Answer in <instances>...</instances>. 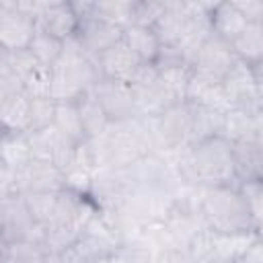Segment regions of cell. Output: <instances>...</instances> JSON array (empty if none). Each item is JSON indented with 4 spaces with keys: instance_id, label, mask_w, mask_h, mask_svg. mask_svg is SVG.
<instances>
[{
    "instance_id": "cell-1",
    "label": "cell",
    "mask_w": 263,
    "mask_h": 263,
    "mask_svg": "<svg viewBox=\"0 0 263 263\" xmlns=\"http://www.w3.org/2000/svg\"><path fill=\"white\" fill-rule=\"evenodd\" d=\"M88 144L97 162V171L129 168L146 154L154 152L148 119L144 117L111 123L103 136L88 140Z\"/></svg>"
},
{
    "instance_id": "cell-2",
    "label": "cell",
    "mask_w": 263,
    "mask_h": 263,
    "mask_svg": "<svg viewBox=\"0 0 263 263\" xmlns=\"http://www.w3.org/2000/svg\"><path fill=\"white\" fill-rule=\"evenodd\" d=\"M99 205L90 195L72 189H62L51 222L45 226V247L49 253H62L76 242L92 218L99 214Z\"/></svg>"
},
{
    "instance_id": "cell-3",
    "label": "cell",
    "mask_w": 263,
    "mask_h": 263,
    "mask_svg": "<svg viewBox=\"0 0 263 263\" xmlns=\"http://www.w3.org/2000/svg\"><path fill=\"white\" fill-rule=\"evenodd\" d=\"M51 74H53L51 99L55 103L78 101L101 80L95 58H90L82 49L76 37L64 41V51L60 60L51 66Z\"/></svg>"
},
{
    "instance_id": "cell-4",
    "label": "cell",
    "mask_w": 263,
    "mask_h": 263,
    "mask_svg": "<svg viewBox=\"0 0 263 263\" xmlns=\"http://www.w3.org/2000/svg\"><path fill=\"white\" fill-rule=\"evenodd\" d=\"M193 179L201 187L238 185L236 156L230 142L216 136L189 148Z\"/></svg>"
},
{
    "instance_id": "cell-5",
    "label": "cell",
    "mask_w": 263,
    "mask_h": 263,
    "mask_svg": "<svg viewBox=\"0 0 263 263\" xmlns=\"http://www.w3.org/2000/svg\"><path fill=\"white\" fill-rule=\"evenodd\" d=\"M201 216L214 232H245L255 230L253 218L245 205L238 185L203 187Z\"/></svg>"
},
{
    "instance_id": "cell-6",
    "label": "cell",
    "mask_w": 263,
    "mask_h": 263,
    "mask_svg": "<svg viewBox=\"0 0 263 263\" xmlns=\"http://www.w3.org/2000/svg\"><path fill=\"white\" fill-rule=\"evenodd\" d=\"M146 119V117H144ZM150 138L154 152L173 154L183 148H191V107L189 103H179L158 117L148 119Z\"/></svg>"
},
{
    "instance_id": "cell-7",
    "label": "cell",
    "mask_w": 263,
    "mask_h": 263,
    "mask_svg": "<svg viewBox=\"0 0 263 263\" xmlns=\"http://www.w3.org/2000/svg\"><path fill=\"white\" fill-rule=\"evenodd\" d=\"M0 230H2V242L27 238L45 245V226L33 220L23 193L0 197Z\"/></svg>"
},
{
    "instance_id": "cell-8",
    "label": "cell",
    "mask_w": 263,
    "mask_h": 263,
    "mask_svg": "<svg viewBox=\"0 0 263 263\" xmlns=\"http://www.w3.org/2000/svg\"><path fill=\"white\" fill-rule=\"evenodd\" d=\"M222 90H224L228 107H238V109H247L253 113H259L263 109V97L259 92L253 66L238 58L234 60L230 70L224 74Z\"/></svg>"
},
{
    "instance_id": "cell-9",
    "label": "cell",
    "mask_w": 263,
    "mask_h": 263,
    "mask_svg": "<svg viewBox=\"0 0 263 263\" xmlns=\"http://www.w3.org/2000/svg\"><path fill=\"white\" fill-rule=\"evenodd\" d=\"M132 88H134L138 117L152 119V117L162 115L171 107L179 105L173 99V95L164 88V84L158 80L154 66H144L142 72L138 74V78L132 82Z\"/></svg>"
},
{
    "instance_id": "cell-10",
    "label": "cell",
    "mask_w": 263,
    "mask_h": 263,
    "mask_svg": "<svg viewBox=\"0 0 263 263\" xmlns=\"http://www.w3.org/2000/svg\"><path fill=\"white\" fill-rule=\"evenodd\" d=\"M35 33H37L35 18L21 12L14 0L0 2V49L6 51L29 49Z\"/></svg>"
},
{
    "instance_id": "cell-11",
    "label": "cell",
    "mask_w": 263,
    "mask_h": 263,
    "mask_svg": "<svg viewBox=\"0 0 263 263\" xmlns=\"http://www.w3.org/2000/svg\"><path fill=\"white\" fill-rule=\"evenodd\" d=\"M97 68L101 78L105 80H115V82H134L138 78V74L142 72V68L146 66L134 51L132 47L121 39L117 41L113 47H109L107 51H103L101 55L95 58Z\"/></svg>"
},
{
    "instance_id": "cell-12",
    "label": "cell",
    "mask_w": 263,
    "mask_h": 263,
    "mask_svg": "<svg viewBox=\"0 0 263 263\" xmlns=\"http://www.w3.org/2000/svg\"><path fill=\"white\" fill-rule=\"evenodd\" d=\"M29 136V144H31V154L37 160H45L55 164L62 173L68 166L74 148L78 142L66 138L58 127H45V129H37V132H27Z\"/></svg>"
},
{
    "instance_id": "cell-13",
    "label": "cell",
    "mask_w": 263,
    "mask_h": 263,
    "mask_svg": "<svg viewBox=\"0 0 263 263\" xmlns=\"http://www.w3.org/2000/svg\"><path fill=\"white\" fill-rule=\"evenodd\" d=\"M76 12H78V18H80L76 41L82 45V49L90 58L101 55L103 51H107L109 47H113L117 41L123 39V29L121 27H115L107 21H101V18L88 14V12L78 10V8H76Z\"/></svg>"
},
{
    "instance_id": "cell-14",
    "label": "cell",
    "mask_w": 263,
    "mask_h": 263,
    "mask_svg": "<svg viewBox=\"0 0 263 263\" xmlns=\"http://www.w3.org/2000/svg\"><path fill=\"white\" fill-rule=\"evenodd\" d=\"M132 189H134V185H132L127 168L97 171L88 195L99 205V210H115L127 201Z\"/></svg>"
},
{
    "instance_id": "cell-15",
    "label": "cell",
    "mask_w": 263,
    "mask_h": 263,
    "mask_svg": "<svg viewBox=\"0 0 263 263\" xmlns=\"http://www.w3.org/2000/svg\"><path fill=\"white\" fill-rule=\"evenodd\" d=\"M95 95L101 101L103 109L107 111L111 123L119 121H132L138 117L136 109V99H134V88L129 82H115V80H105L101 78L95 84Z\"/></svg>"
},
{
    "instance_id": "cell-16",
    "label": "cell",
    "mask_w": 263,
    "mask_h": 263,
    "mask_svg": "<svg viewBox=\"0 0 263 263\" xmlns=\"http://www.w3.org/2000/svg\"><path fill=\"white\" fill-rule=\"evenodd\" d=\"M37 31L68 41L76 37L80 18L74 8V2H43L37 14Z\"/></svg>"
},
{
    "instance_id": "cell-17",
    "label": "cell",
    "mask_w": 263,
    "mask_h": 263,
    "mask_svg": "<svg viewBox=\"0 0 263 263\" xmlns=\"http://www.w3.org/2000/svg\"><path fill=\"white\" fill-rule=\"evenodd\" d=\"M234 60H236V53H234L232 45L228 41H224L222 37H218L216 33H212L208 37V41L201 45V49L195 55L191 66L195 72H201V74L222 80L224 74L234 64Z\"/></svg>"
},
{
    "instance_id": "cell-18",
    "label": "cell",
    "mask_w": 263,
    "mask_h": 263,
    "mask_svg": "<svg viewBox=\"0 0 263 263\" xmlns=\"http://www.w3.org/2000/svg\"><path fill=\"white\" fill-rule=\"evenodd\" d=\"M16 181H18V191L21 193H37V191H62L66 189V181H64V173L45 160H29L18 173H16Z\"/></svg>"
},
{
    "instance_id": "cell-19",
    "label": "cell",
    "mask_w": 263,
    "mask_h": 263,
    "mask_svg": "<svg viewBox=\"0 0 263 263\" xmlns=\"http://www.w3.org/2000/svg\"><path fill=\"white\" fill-rule=\"evenodd\" d=\"M189 18H191V2H166L164 12L152 27L164 49L175 51L179 47L187 31Z\"/></svg>"
},
{
    "instance_id": "cell-20",
    "label": "cell",
    "mask_w": 263,
    "mask_h": 263,
    "mask_svg": "<svg viewBox=\"0 0 263 263\" xmlns=\"http://www.w3.org/2000/svg\"><path fill=\"white\" fill-rule=\"evenodd\" d=\"M257 240L255 230L245 232H216L210 255L203 263H240L249 247Z\"/></svg>"
},
{
    "instance_id": "cell-21",
    "label": "cell",
    "mask_w": 263,
    "mask_h": 263,
    "mask_svg": "<svg viewBox=\"0 0 263 263\" xmlns=\"http://www.w3.org/2000/svg\"><path fill=\"white\" fill-rule=\"evenodd\" d=\"M33 99L25 90L0 95V123L2 132H29Z\"/></svg>"
},
{
    "instance_id": "cell-22",
    "label": "cell",
    "mask_w": 263,
    "mask_h": 263,
    "mask_svg": "<svg viewBox=\"0 0 263 263\" xmlns=\"http://www.w3.org/2000/svg\"><path fill=\"white\" fill-rule=\"evenodd\" d=\"M185 103L191 105H205V107H216V109H230L222 90V80L212 78L201 72H191L189 84H187V97Z\"/></svg>"
},
{
    "instance_id": "cell-23",
    "label": "cell",
    "mask_w": 263,
    "mask_h": 263,
    "mask_svg": "<svg viewBox=\"0 0 263 263\" xmlns=\"http://www.w3.org/2000/svg\"><path fill=\"white\" fill-rule=\"evenodd\" d=\"M74 6L82 12H88L101 21H107L115 27H129L134 25V6L136 0H99V2H74Z\"/></svg>"
},
{
    "instance_id": "cell-24",
    "label": "cell",
    "mask_w": 263,
    "mask_h": 263,
    "mask_svg": "<svg viewBox=\"0 0 263 263\" xmlns=\"http://www.w3.org/2000/svg\"><path fill=\"white\" fill-rule=\"evenodd\" d=\"M123 41L132 47V51L146 64L154 66L162 53V43L152 27L144 25H129L123 29Z\"/></svg>"
},
{
    "instance_id": "cell-25",
    "label": "cell",
    "mask_w": 263,
    "mask_h": 263,
    "mask_svg": "<svg viewBox=\"0 0 263 263\" xmlns=\"http://www.w3.org/2000/svg\"><path fill=\"white\" fill-rule=\"evenodd\" d=\"M249 21L238 10L234 2H214L212 6V31L224 41L232 43L245 29Z\"/></svg>"
},
{
    "instance_id": "cell-26",
    "label": "cell",
    "mask_w": 263,
    "mask_h": 263,
    "mask_svg": "<svg viewBox=\"0 0 263 263\" xmlns=\"http://www.w3.org/2000/svg\"><path fill=\"white\" fill-rule=\"evenodd\" d=\"M76 105H78V113H80V121H82V129H84L86 140H95L109 129L111 119H109L107 111L103 109V105L97 99L92 88L88 92H84L76 101Z\"/></svg>"
},
{
    "instance_id": "cell-27",
    "label": "cell",
    "mask_w": 263,
    "mask_h": 263,
    "mask_svg": "<svg viewBox=\"0 0 263 263\" xmlns=\"http://www.w3.org/2000/svg\"><path fill=\"white\" fill-rule=\"evenodd\" d=\"M255 117L257 113L247 111V109H238V107L226 109L222 117L220 138H224L232 146L255 138Z\"/></svg>"
},
{
    "instance_id": "cell-28",
    "label": "cell",
    "mask_w": 263,
    "mask_h": 263,
    "mask_svg": "<svg viewBox=\"0 0 263 263\" xmlns=\"http://www.w3.org/2000/svg\"><path fill=\"white\" fill-rule=\"evenodd\" d=\"M191 146L220 136L224 109L205 107V105H191Z\"/></svg>"
},
{
    "instance_id": "cell-29",
    "label": "cell",
    "mask_w": 263,
    "mask_h": 263,
    "mask_svg": "<svg viewBox=\"0 0 263 263\" xmlns=\"http://www.w3.org/2000/svg\"><path fill=\"white\" fill-rule=\"evenodd\" d=\"M29 160H33L31 144L27 132H2L0 140V164L21 171Z\"/></svg>"
},
{
    "instance_id": "cell-30",
    "label": "cell",
    "mask_w": 263,
    "mask_h": 263,
    "mask_svg": "<svg viewBox=\"0 0 263 263\" xmlns=\"http://www.w3.org/2000/svg\"><path fill=\"white\" fill-rule=\"evenodd\" d=\"M236 58L247 64L263 62V23H249L247 29L230 43Z\"/></svg>"
},
{
    "instance_id": "cell-31",
    "label": "cell",
    "mask_w": 263,
    "mask_h": 263,
    "mask_svg": "<svg viewBox=\"0 0 263 263\" xmlns=\"http://www.w3.org/2000/svg\"><path fill=\"white\" fill-rule=\"evenodd\" d=\"M49 251L45 245L35 242V240H12V242H2L0 245V261H12V263H41L43 257Z\"/></svg>"
},
{
    "instance_id": "cell-32",
    "label": "cell",
    "mask_w": 263,
    "mask_h": 263,
    "mask_svg": "<svg viewBox=\"0 0 263 263\" xmlns=\"http://www.w3.org/2000/svg\"><path fill=\"white\" fill-rule=\"evenodd\" d=\"M53 127H58L66 138L74 142H84V129L78 113L76 101H66V103H55V117H53Z\"/></svg>"
},
{
    "instance_id": "cell-33",
    "label": "cell",
    "mask_w": 263,
    "mask_h": 263,
    "mask_svg": "<svg viewBox=\"0 0 263 263\" xmlns=\"http://www.w3.org/2000/svg\"><path fill=\"white\" fill-rule=\"evenodd\" d=\"M51 84H53L51 68L41 62H37L23 78V90L31 99H51Z\"/></svg>"
},
{
    "instance_id": "cell-34",
    "label": "cell",
    "mask_w": 263,
    "mask_h": 263,
    "mask_svg": "<svg viewBox=\"0 0 263 263\" xmlns=\"http://www.w3.org/2000/svg\"><path fill=\"white\" fill-rule=\"evenodd\" d=\"M25 203L33 216V220L41 226H47L55 214L60 191H37V193H23Z\"/></svg>"
},
{
    "instance_id": "cell-35",
    "label": "cell",
    "mask_w": 263,
    "mask_h": 263,
    "mask_svg": "<svg viewBox=\"0 0 263 263\" xmlns=\"http://www.w3.org/2000/svg\"><path fill=\"white\" fill-rule=\"evenodd\" d=\"M29 51L35 55L37 62H41V64L51 68L60 60V55L64 51V41L58 39V37H51L47 33L37 31L33 41H31V45H29Z\"/></svg>"
},
{
    "instance_id": "cell-36",
    "label": "cell",
    "mask_w": 263,
    "mask_h": 263,
    "mask_svg": "<svg viewBox=\"0 0 263 263\" xmlns=\"http://www.w3.org/2000/svg\"><path fill=\"white\" fill-rule=\"evenodd\" d=\"M238 193L253 218V224L263 222V179H245L238 183Z\"/></svg>"
},
{
    "instance_id": "cell-37",
    "label": "cell",
    "mask_w": 263,
    "mask_h": 263,
    "mask_svg": "<svg viewBox=\"0 0 263 263\" xmlns=\"http://www.w3.org/2000/svg\"><path fill=\"white\" fill-rule=\"evenodd\" d=\"M53 117H55V101L53 99H33L29 132L51 127L53 125Z\"/></svg>"
},
{
    "instance_id": "cell-38",
    "label": "cell",
    "mask_w": 263,
    "mask_h": 263,
    "mask_svg": "<svg viewBox=\"0 0 263 263\" xmlns=\"http://www.w3.org/2000/svg\"><path fill=\"white\" fill-rule=\"evenodd\" d=\"M166 2H148L136 0L134 6V25H144V27H154V23L160 18V14L164 12Z\"/></svg>"
},
{
    "instance_id": "cell-39",
    "label": "cell",
    "mask_w": 263,
    "mask_h": 263,
    "mask_svg": "<svg viewBox=\"0 0 263 263\" xmlns=\"http://www.w3.org/2000/svg\"><path fill=\"white\" fill-rule=\"evenodd\" d=\"M154 263H197V261L189 255V251L185 247L173 242L154 253Z\"/></svg>"
},
{
    "instance_id": "cell-40",
    "label": "cell",
    "mask_w": 263,
    "mask_h": 263,
    "mask_svg": "<svg viewBox=\"0 0 263 263\" xmlns=\"http://www.w3.org/2000/svg\"><path fill=\"white\" fill-rule=\"evenodd\" d=\"M234 4L249 23H263V0H238Z\"/></svg>"
},
{
    "instance_id": "cell-41",
    "label": "cell",
    "mask_w": 263,
    "mask_h": 263,
    "mask_svg": "<svg viewBox=\"0 0 263 263\" xmlns=\"http://www.w3.org/2000/svg\"><path fill=\"white\" fill-rule=\"evenodd\" d=\"M240 263H263V238L257 236V240L249 247V251L240 259Z\"/></svg>"
},
{
    "instance_id": "cell-42",
    "label": "cell",
    "mask_w": 263,
    "mask_h": 263,
    "mask_svg": "<svg viewBox=\"0 0 263 263\" xmlns=\"http://www.w3.org/2000/svg\"><path fill=\"white\" fill-rule=\"evenodd\" d=\"M97 263H132V259H129V253L125 251V247H121V249H117V251L101 257Z\"/></svg>"
},
{
    "instance_id": "cell-43",
    "label": "cell",
    "mask_w": 263,
    "mask_h": 263,
    "mask_svg": "<svg viewBox=\"0 0 263 263\" xmlns=\"http://www.w3.org/2000/svg\"><path fill=\"white\" fill-rule=\"evenodd\" d=\"M41 263H64V259H62V253H47Z\"/></svg>"
},
{
    "instance_id": "cell-44",
    "label": "cell",
    "mask_w": 263,
    "mask_h": 263,
    "mask_svg": "<svg viewBox=\"0 0 263 263\" xmlns=\"http://www.w3.org/2000/svg\"><path fill=\"white\" fill-rule=\"evenodd\" d=\"M255 232H257V236H259V238H263V222L255 226Z\"/></svg>"
},
{
    "instance_id": "cell-45",
    "label": "cell",
    "mask_w": 263,
    "mask_h": 263,
    "mask_svg": "<svg viewBox=\"0 0 263 263\" xmlns=\"http://www.w3.org/2000/svg\"><path fill=\"white\" fill-rule=\"evenodd\" d=\"M0 263H12V261H0Z\"/></svg>"
}]
</instances>
